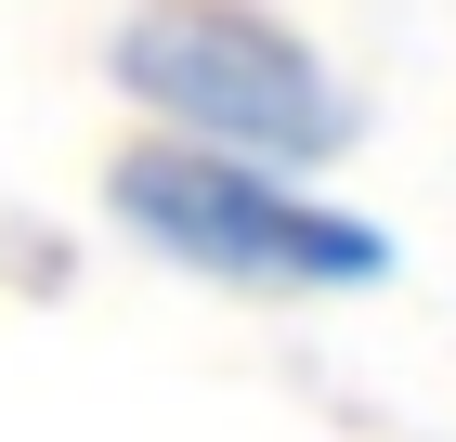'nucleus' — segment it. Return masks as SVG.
I'll list each match as a JSON object with an SVG mask.
<instances>
[{
  "label": "nucleus",
  "instance_id": "nucleus-1",
  "mask_svg": "<svg viewBox=\"0 0 456 442\" xmlns=\"http://www.w3.org/2000/svg\"><path fill=\"white\" fill-rule=\"evenodd\" d=\"M105 221L143 261L196 273V286H235V300H379L391 261H404L379 208L326 196L314 170H261V157L170 143V131L118 143Z\"/></svg>",
  "mask_w": 456,
  "mask_h": 442
},
{
  "label": "nucleus",
  "instance_id": "nucleus-2",
  "mask_svg": "<svg viewBox=\"0 0 456 442\" xmlns=\"http://www.w3.org/2000/svg\"><path fill=\"white\" fill-rule=\"evenodd\" d=\"M105 78L170 143H222V157L314 170V182L365 157V92L326 66V39H300L261 0H143V13H118Z\"/></svg>",
  "mask_w": 456,
  "mask_h": 442
}]
</instances>
